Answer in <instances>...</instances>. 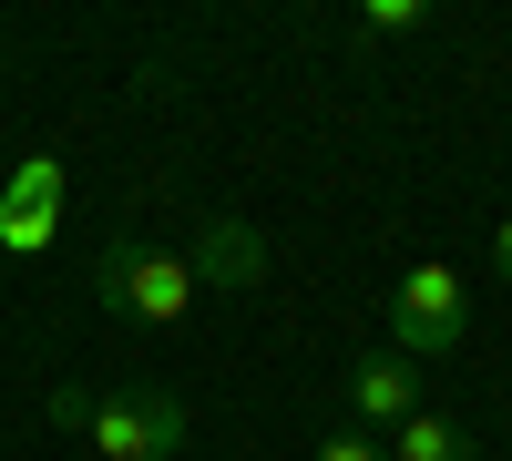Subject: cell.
I'll return each instance as SVG.
<instances>
[{"mask_svg":"<svg viewBox=\"0 0 512 461\" xmlns=\"http://www.w3.org/2000/svg\"><path fill=\"white\" fill-rule=\"evenodd\" d=\"M492 277H502V287H512V216H502V226H492Z\"/></svg>","mask_w":512,"mask_h":461,"instance_id":"cell-10","label":"cell"},{"mask_svg":"<svg viewBox=\"0 0 512 461\" xmlns=\"http://www.w3.org/2000/svg\"><path fill=\"white\" fill-rule=\"evenodd\" d=\"M390 461H482V441L451 421V410H420V421L390 431Z\"/></svg>","mask_w":512,"mask_h":461,"instance_id":"cell-6","label":"cell"},{"mask_svg":"<svg viewBox=\"0 0 512 461\" xmlns=\"http://www.w3.org/2000/svg\"><path fill=\"white\" fill-rule=\"evenodd\" d=\"M308 461H390V441H369V431H328Z\"/></svg>","mask_w":512,"mask_h":461,"instance_id":"cell-9","label":"cell"},{"mask_svg":"<svg viewBox=\"0 0 512 461\" xmlns=\"http://www.w3.org/2000/svg\"><path fill=\"white\" fill-rule=\"evenodd\" d=\"M420 359H400V349H359L349 359V431H400V421H420Z\"/></svg>","mask_w":512,"mask_h":461,"instance_id":"cell-4","label":"cell"},{"mask_svg":"<svg viewBox=\"0 0 512 461\" xmlns=\"http://www.w3.org/2000/svg\"><path fill=\"white\" fill-rule=\"evenodd\" d=\"M185 267H195V287H216V298H246V287H267V236L246 216H205Z\"/></svg>","mask_w":512,"mask_h":461,"instance_id":"cell-5","label":"cell"},{"mask_svg":"<svg viewBox=\"0 0 512 461\" xmlns=\"http://www.w3.org/2000/svg\"><path fill=\"white\" fill-rule=\"evenodd\" d=\"M410 31H431V0H369V11L349 21L359 52H379V41H410Z\"/></svg>","mask_w":512,"mask_h":461,"instance_id":"cell-7","label":"cell"},{"mask_svg":"<svg viewBox=\"0 0 512 461\" xmlns=\"http://www.w3.org/2000/svg\"><path fill=\"white\" fill-rule=\"evenodd\" d=\"M82 441H93V461H175L195 441V410L175 390H113V400H93Z\"/></svg>","mask_w":512,"mask_h":461,"instance_id":"cell-3","label":"cell"},{"mask_svg":"<svg viewBox=\"0 0 512 461\" xmlns=\"http://www.w3.org/2000/svg\"><path fill=\"white\" fill-rule=\"evenodd\" d=\"M461 339H472V277L441 267V257L400 267V287H390V349L431 369V359H451Z\"/></svg>","mask_w":512,"mask_h":461,"instance_id":"cell-2","label":"cell"},{"mask_svg":"<svg viewBox=\"0 0 512 461\" xmlns=\"http://www.w3.org/2000/svg\"><path fill=\"white\" fill-rule=\"evenodd\" d=\"M93 298L113 318H144V328H175L195 308V267H185V246H144V236H113L103 257H93Z\"/></svg>","mask_w":512,"mask_h":461,"instance_id":"cell-1","label":"cell"},{"mask_svg":"<svg viewBox=\"0 0 512 461\" xmlns=\"http://www.w3.org/2000/svg\"><path fill=\"white\" fill-rule=\"evenodd\" d=\"M52 195H62V164L31 154L21 175H11V195H0V216H52Z\"/></svg>","mask_w":512,"mask_h":461,"instance_id":"cell-8","label":"cell"}]
</instances>
